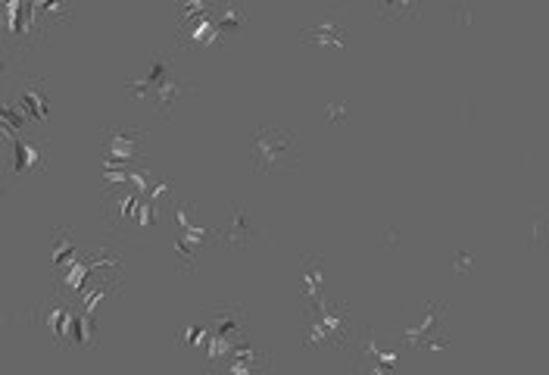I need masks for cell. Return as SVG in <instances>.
<instances>
[{
    "label": "cell",
    "mask_w": 549,
    "mask_h": 375,
    "mask_svg": "<svg viewBox=\"0 0 549 375\" xmlns=\"http://www.w3.org/2000/svg\"><path fill=\"white\" fill-rule=\"evenodd\" d=\"M350 310L334 304V300H322L316 297L309 307V332H306V344L312 347H344L350 341Z\"/></svg>",
    "instance_id": "7a4b0ae2"
},
{
    "label": "cell",
    "mask_w": 549,
    "mask_h": 375,
    "mask_svg": "<svg viewBox=\"0 0 549 375\" xmlns=\"http://www.w3.org/2000/svg\"><path fill=\"white\" fill-rule=\"evenodd\" d=\"M300 38L312 47H322V50H341L350 44L347 22L341 19L337 10H322L312 19H306L303 29H300Z\"/></svg>",
    "instance_id": "277c9868"
},
{
    "label": "cell",
    "mask_w": 549,
    "mask_h": 375,
    "mask_svg": "<svg viewBox=\"0 0 549 375\" xmlns=\"http://www.w3.org/2000/svg\"><path fill=\"white\" fill-rule=\"evenodd\" d=\"M144 129H125V125H113L103 135V160H135L144 154Z\"/></svg>",
    "instance_id": "5b68a950"
},
{
    "label": "cell",
    "mask_w": 549,
    "mask_h": 375,
    "mask_svg": "<svg viewBox=\"0 0 549 375\" xmlns=\"http://www.w3.org/2000/svg\"><path fill=\"white\" fill-rule=\"evenodd\" d=\"M300 157V141L281 125H259L250 135V166L259 175H269L281 166H294Z\"/></svg>",
    "instance_id": "6da1fadb"
},
{
    "label": "cell",
    "mask_w": 549,
    "mask_h": 375,
    "mask_svg": "<svg viewBox=\"0 0 549 375\" xmlns=\"http://www.w3.org/2000/svg\"><path fill=\"white\" fill-rule=\"evenodd\" d=\"M54 247H57V254H54V266L63 269V266H75L78 263V254H75V244L69 241L66 232H60V238H54Z\"/></svg>",
    "instance_id": "7c38bea8"
},
{
    "label": "cell",
    "mask_w": 549,
    "mask_h": 375,
    "mask_svg": "<svg viewBox=\"0 0 549 375\" xmlns=\"http://www.w3.org/2000/svg\"><path fill=\"white\" fill-rule=\"evenodd\" d=\"M219 238L228 241V244H250L256 238V225H253L250 213L244 207H234L225 219V229H222Z\"/></svg>",
    "instance_id": "8992f818"
},
{
    "label": "cell",
    "mask_w": 549,
    "mask_h": 375,
    "mask_svg": "<svg viewBox=\"0 0 549 375\" xmlns=\"http://www.w3.org/2000/svg\"><path fill=\"white\" fill-rule=\"evenodd\" d=\"M32 13L41 19V22H60L72 13V0H35Z\"/></svg>",
    "instance_id": "30bf717a"
},
{
    "label": "cell",
    "mask_w": 549,
    "mask_h": 375,
    "mask_svg": "<svg viewBox=\"0 0 549 375\" xmlns=\"http://www.w3.org/2000/svg\"><path fill=\"white\" fill-rule=\"evenodd\" d=\"M128 88H132L135 94H141V97L153 94L156 107H160L163 113H169V110L178 104L181 94H188V91H191L188 85H181V82L175 79V75L166 69V63H153L150 75H144V79H135V82H128Z\"/></svg>",
    "instance_id": "3957f363"
},
{
    "label": "cell",
    "mask_w": 549,
    "mask_h": 375,
    "mask_svg": "<svg viewBox=\"0 0 549 375\" xmlns=\"http://www.w3.org/2000/svg\"><path fill=\"white\" fill-rule=\"evenodd\" d=\"M228 357H231V360H225V369L228 372H263V369H269V357L266 354L256 357L250 347H238V344H234Z\"/></svg>",
    "instance_id": "9c48e42d"
},
{
    "label": "cell",
    "mask_w": 549,
    "mask_h": 375,
    "mask_svg": "<svg viewBox=\"0 0 549 375\" xmlns=\"http://www.w3.org/2000/svg\"><path fill=\"white\" fill-rule=\"evenodd\" d=\"M375 7L384 22L409 25L418 16V10H422V0H375Z\"/></svg>",
    "instance_id": "ba28073f"
},
{
    "label": "cell",
    "mask_w": 549,
    "mask_h": 375,
    "mask_svg": "<svg viewBox=\"0 0 549 375\" xmlns=\"http://www.w3.org/2000/svg\"><path fill=\"white\" fill-rule=\"evenodd\" d=\"M22 113H25V119H35V122H44L50 116V110H47V91H44V82L41 79L25 82V88H22Z\"/></svg>",
    "instance_id": "52a82bcc"
},
{
    "label": "cell",
    "mask_w": 549,
    "mask_h": 375,
    "mask_svg": "<svg viewBox=\"0 0 549 375\" xmlns=\"http://www.w3.org/2000/svg\"><path fill=\"white\" fill-rule=\"evenodd\" d=\"M13 154H16V175H25V169H32L41 160V141H16L13 144Z\"/></svg>",
    "instance_id": "8fae6325"
},
{
    "label": "cell",
    "mask_w": 549,
    "mask_h": 375,
    "mask_svg": "<svg viewBox=\"0 0 549 375\" xmlns=\"http://www.w3.org/2000/svg\"><path fill=\"white\" fill-rule=\"evenodd\" d=\"M546 250H549V244H546ZM546 263H549V257H546Z\"/></svg>",
    "instance_id": "4fadbf2b"
}]
</instances>
